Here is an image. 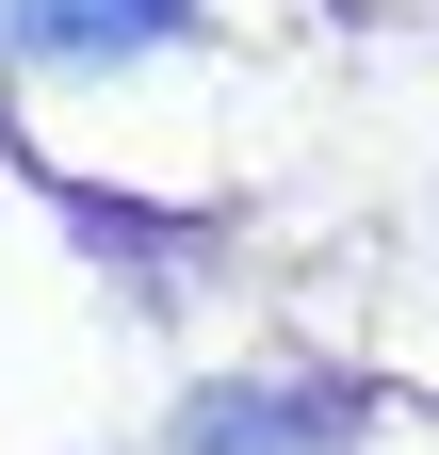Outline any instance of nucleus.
<instances>
[{
  "mask_svg": "<svg viewBox=\"0 0 439 455\" xmlns=\"http://www.w3.org/2000/svg\"><path fill=\"white\" fill-rule=\"evenodd\" d=\"M196 0H0V49L17 66H115V49H163Z\"/></svg>",
  "mask_w": 439,
  "mask_h": 455,
  "instance_id": "nucleus-1",
  "label": "nucleus"
}]
</instances>
